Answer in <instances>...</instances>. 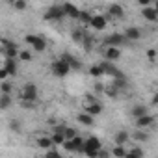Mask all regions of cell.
<instances>
[{
    "mask_svg": "<svg viewBox=\"0 0 158 158\" xmlns=\"http://www.w3.org/2000/svg\"><path fill=\"white\" fill-rule=\"evenodd\" d=\"M21 101H26V102H35L37 101V86L28 82L23 86L21 89Z\"/></svg>",
    "mask_w": 158,
    "mask_h": 158,
    "instance_id": "obj_1",
    "label": "cell"
},
{
    "mask_svg": "<svg viewBox=\"0 0 158 158\" xmlns=\"http://www.w3.org/2000/svg\"><path fill=\"white\" fill-rule=\"evenodd\" d=\"M24 41H26L34 50H37V52H43V50L47 48V41H45L41 35H35V34H28V35L24 37Z\"/></svg>",
    "mask_w": 158,
    "mask_h": 158,
    "instance_id": "obj_2",
    "label": "cell"
},
{
    "mask_svg": "<svg viewBox=\"0 0 158 158\" xmlns=\"http://www.w3.org/2000/svg\"><path fill=\"white\" fill-rule=\"evenodd\" d=\"M128 43V39L125 37V34H110V35H106L104 37V45L106 47H117V48H121V45H127Z\"/></svg>",
    "mask_w": 158,
    "mask_h": 158,
    "instance_id": "obj_3",
    "label": "cell"
},
{
    "mask_svg": "<svg viewBox=\"0 0 158 158\" xmlns=\"http://www.w3.org/2000/svg\"><path fill=\"white\" fill-rule=\"evenodd\" d=\"M45 21H61L65 17V11H63V6H50L47 11H45Z\"/></svg>",
    "mask_w": 158,
    "mask_h": 158,
    "instance_id": "obj_4",
    "label": "cell"
},
{
    "mask_svg": "<svg viewBox=\"0 0 158 158\" xmlns=\"http://www.w3.org/2000/svg\"><path fill=\"white\" fill-rule=\"evenodd\" d=\"M52 74L54 76H60V78H63V76H67L69 74V71H71V65H67L65 61H61V60H56L54 63H52Z\"/></svg>",
    "mask_w": 158,
    "mask_h": 158,
    "instance_id": "obj_5",
    "label": "cell"
},
{
    "mask_svg": "<svg viewBox=\"0 0 158 158\" xmlns=\"http://www.w3.org/2000/svg\"><path fill=\"white\" fill-rule=\"evenodd\" d=\"M101 67H102V71H104V74H108V76H112V78H125V74L112 63V61H102V63H99Z\"/></svg>",
    "mask_w": 158,
    "mask_h": 158,
    "instance_id": "obj_6",
    "label": "cell"
},
{
    "mask_svg": "<svg viewBox=\"0 0 158 158\" xmlns=\"http://www.w3.org/2000/svg\"><path fill=\"white\" fill-rule=\"evenodd\" d=\"M58 60H61V61H65L67 65H71V69L73 71H80L82 69V63H80V60H76L73 54H69V52H63Z\"/></svg>",
    "mask_w": 158,
    "mask_h": 158,
    "instance_id": "obj_7",
    "label": "cell"
},
{
    "mask_svg": "<svg viewBox=\"0 0 158 158\" xmlns=\"http://www.w3.org/2000/svg\"><path fill=\"white\" fill-rule=\"evenodd\" d=\"M106 26H108V19H106V15L95 13V15H93V19H91L89 28H91V30H104Z\"/></svg>",
    "mask_w": 158,
    "mask_h": 158,
    "instance_id": "obj_8",
    "label": "cell"
},
{
    "mask_svg": "<svg viewBox=\"0 0 158 158\" xmlns=\"http://www.w3.org/2000/svg\"><path fill=\"white\" fill-rule=\"evenodd\" d=\"M65 128L67 127H56L54 128V132H52V141H54V145H63L65 141H67V138H65Z\"/></svg>",
    "mask_w": 158,
    "mask_h": 158,
    "instance_id": "obj_9",
    "label": "cell"
},
{
    "mask_svg": "<svg viewBox=\"0 0 158 158\" xmlns=\"http://www.w3.org/2000/svg\"><path fill=\"white\" fill-rule=\"evenodd\" d=\"M121 58V48H117V47H106L104 48V60L106 61H115V60H119Z\"/></svg>",
    "mask_w": 158,
    "mask_h": 158,
    "instance_id": "obj_10",
    "label": "cell"
},
{
    "mask_svg": "<svg viewBox=\"0 0 158 158\" xmlns=\"http://www.w3.org/2000/svg\"><path fill=\"white\" fill-rule=\"evenodd\" d=\"M35 143H37L39 149H45V152H47V151H52V149L56 147L50 136H39V138L35 139Z\"/></svg>",
    "mask_w": 158,
    "mask_h": 158,
    "instance_id": "obj_11",
    "label": "cell"
},
{
    "mask_svg": "<svg viewBox=\"0 0 158 158\" xmlns=\"http://www.w3.org/2000/svg\"><path fill=\"white\" fill-rule=\"evenodd\" d=\"M130 115H132L134 119H139V117L149 115V108H147V104H134L132 110H130Z\"/></svg>",
    "mask_w": 158,
    "mask_h": 158,
    "instance_id": "obj_12",
    "label": "cell"
},
{
    "mask_svg": "<svg viewBox=\"0 0 158 158\" xmlns=\"http://www.w3.org/2000/svg\"><path fill=\"white\" fill-rule=\"evenodd\" d=\"M61 6H63L65 17H71V19H78V17H80V13H82V10H78L74 4H69V2H65V4H61Z\"/></svg>",
    "mask_w": 158,
    "mask_h": 158,
    "instance_id": "obj_13",
    "label": "cell"
},
{
    "mask_svg": "<svg viewBox=\"0 0 158 158\" xmlns=\"http://www.w3.org/2000/svg\"><path fill=\"white\" fill-rule=\"evenodd\" d=\"M102 110H104V106H102L101 102H91V104H86V114H89L91 117L101 115V114H102Z\"/></svg>",
    "mask_w": 158,
    "mask_h": 158,
    "instance_id": "obj_14",
    "label": "cell"
},
{
    "mask_svg": "<svg viewBox=\"0 0 158 158\" xmlns=\"http://www.w3.org/2000/svg\"><path fill=\"white\" fill-rule=\"evenodd\" d=\"M141 15H143V19L149 21V23H156V21H158V11L154 10V6H151V8H143Z\"/></svg>",
    "mask_w": 158,
    "mask_h": 158,
    "instance_id": "obj_15",
    "label": "cell"
},
{
    "mask_svg": "<svg viewBox=\"0 0 158 158\" xmlns=\"http://www.w3.org/2000/svg\"><path fill=\"white\" fill-rule=\"evenodd\" d=\"M108 15H112L114 19H121L125 15V8L119 4H110L108 6Z\"/></svg>",
    "mask_w": 158,
    "mask_h": 158,
    "instance_id": "obj_16",
    "label": "cell"
},
{
    "mask_svg": "<svg viewBox=\"0 0 158 158\" xmlns=\"http://www.w3.org/2000/svg\"><path fill=\"white\" fill-rule=\"evenodd\" d=\"M130 139V134L127 132V130H117L115 132V136H114V141H115V145H127V141Z\"/></svg>",
    "mask_w": 158,
    "mask_h": 158,
    "instance_id": "obj_17",
    "label": "cell"
},
{
    "mask_svg": "<svg viewBox=\"0 0 158 158\" xmlns=\"http://www.w3.org/2000/svg\"><path fill=\"white\" fill-rule=\"evenodd\" d=\"M125 37H127L128 41H138V39L141 37V30H139V28L130 26V28H127V30H125Z\"/></svg>",
    "mask_w": 158,
    "mask_h": 158,
    "instance_id": "obj_18",
    "label": "cell"
},
{
    "mask_svg": "<svg viewBox=\"0 0 158 158\" xmlns=\"http://www.w3.org/2000/svg\"><path fill=\"white\" fill-rule=\"evenodd\" d=\"M154 123V115H145V117H139V119H136V125H138V128L141 130V128H149L151 125Z\"/></svg>",
    "mask_w": 158,
    "mask_h": 158,
    "instance_id": "obj_19",
    "label": "cell"
},
{
    "mask_svg": "<svg viewBox=\"0 0 158 158\" xmlns=\"http://www.w3.org/2000/svg\"><path fill=\"white\" fill-rule=\"evenodd\" d=\"M86 149H91V151H101V149H102V143H101V139H99V138L89 136V138L86 139Z\"/></svg>",
    "mask_w": 158,
    "mask_h": 158,
    "instance_id": "obj_20",
    "label": "cell"
},
{
    "mask_svg": "<svg viewBox=\"0 0 158 158\" xmlns=\"http://www.w3.org/2000/svg\"><path fill=\"white\" fill-rule=\"evenodd\" d=\"M76 121L80 123V125H84V127H93V123H95V119H93L89 114H86V112L78 114V115H76Z\"/></svg>",
    "mask_w": 158,
    "mask_h": 158,
    "instance_id": "obj_21",
    "label": "cell"
},
{
    "mask_svg": "<svg viewBox=\"0 0 158 158\" xmlns=\"http://www.w3.org/2000/svg\"><path fill=\"white\" fill-rule=\"evenodd\" d=\"M110 152H112V156H114V158H127L128 149H127L125 145H114V149H112Z\"/></svg>",
    "mask_w": 158,
    "mask_h": 158,
    "instance_id": "obj_22",
    "label": "cell"
},
{
    "mask_svg": "<svg viewBox=\"0 0 158 158\" xmlns=\"http://www.w3.org/2000/svg\"><path fill=\"white\" fill-rule=\"evenodd\" d=\"M71 37H73L74 43H84V41H86V32H84L82 28H74L73 34H71Z\"/></svg>",
    "mask_w": 158,
    "mask_h": 158,
    "instance_id": "obj_23",
    "label": "cell"
},
{
    "mask_svg": "<svg viewBox=\"0 0 158 158\" xmlns=\"http://www.w3.org/2000/svg\"><path fill=\"white\" fill-rule=\"evenodd\" d=\"M4 67L8 69L10 76H15V74H17V63H15V60H8V58H4Z\"/></svg>",
    "mask_w": 158,
    "mask_h": 158,
    "instance_id": "obj_24",
    "label": "cell"
},
{
    "mask_svg": "<svg viewBox=\"0 0 158 158\" xmlns=\"http://www.w3.org/2000/svg\"><path fill=\"white\" fill-rule=\"evenodd\" d=\"M91 19H93V15H91L89 11H82L80 17H78V21L82 23V26H89V24H91Z\"/></svg>",
    "mask_w": 158,
    "mask_h": 158,
    "instance_id": "obj_25",
    "label": "cell"
},
{
    "mask_svg": "<svg viewBox=\"0 0 158 158\" xmlns=\"http://www.w3.org/2000/svg\"><path fill=\"white\" fill-rule=\"evenodd\" d=\"M127 158H143V149L141 147H132L130 151H128V154H127Z\"/></svg>",
    "mask_w": 158,
    "mask_h": 158,
    "instance_id": "obj_26",
    "label": "cell"
},
{
    "mask_svg": "<svg viewBox=\"0 0 158 158\" xmlns=\"http://www.w3.org/2000/svg\"><path fill=\"white\" fill-rule=\"evenodd\" d=\"M115 89H127L128 82H127V76L125 78H114V84H112Z\"/></svg>",
    "mask_w": 158,
    "mask_h": 158,
    "instance_id": "obj_27",
    "label": "cell"
},
{
    "mask_svg": "<svg viewBox=\"0 0 158 158\" xmlns=\"http://www.w3.org/2000/svg\"><path fill=\"white\" fill-rule=\"evenodd\" d=\"M89 74H91L93 78H101V76H104V71H102L101 65H91V67H89Z\"/></svg>",
    "mask_w": 158,
    "mask_h": 158,
    "instance_id": "obj_28",
    "label": "cell"
},
{
    "mask_svg": "<svg viewBox=\"0 0 158 158\" xmlns=\"http://www.w3.org/2000/svg\"><path fill=\"white\" fill-rule=\"evenodd\" d=\"M132 138H134V141H139V143L149 141V134H145L143 130H136V132L132 134Z\"/></svg>",
    "mask_w": 158,
    "mask_h": 158,
    "instance_id": "obj_29",
    "label": "cell"
},
{
    "mask_svg": "<svg viewBox=\"0 0 158 158\" xmlns=\"http://www.w3.org/2000/svg\"><path fill=\"white\" fill-rule=\"evenodd\" d=\"M11 106V95H0V108L8 110Z\"/></svg>",
    "mask_w": 158,
    "mask_h": 158,
    "instance_id": "obj_30",
    "label": "cell"
},
{
    "mask_svg": "<svg viewBox=\"0 0 158 158\" xmlns=\"http://www.w3.org/2000/svg\"><path fill=\"white\" fill-rule=\"evenodd\" d=\"M19 60H21V61H32L34 56H32L30 50H21V52H19Z\"/></svg>",
    "mask_w": 158,
    "mask_h": 158,
    "instance_id": "obj_31",
    "label": "cell"
},
{
    "mask_svg": "<svg viewBox=\"0 0 158 158\" xmlns=\"http://www.w3.org/2000/svg\"><path fill=\"white\" fill-rule=\"evenodd\" d=\"M0 91H2V95H11V84L6 80L2 82V86H0Z\"/></svg>",
    "mask_w": 158,
    "mask_h": 158,
    "instance_id": "obj_32",
    "label": "cell"
},
{
    "mask_svg": "<svg viewBox=\"0 0 158 158\" xmlns=\"http://www.w3.org/2000/svg\"><path fill=\"white\" fill-rule=\"evenodd\" d=\"M117 93H119V89H115L114 86H106V89H104V95H108V97H117Z\"/></svg>",
    "mask_w": 158,
    "mask_h": 158,
    "instance_id": "obj_33",
    "label": "cell"
},
{
    "mask_svg": "<svg viewBox=\"0 0 158 158\" xmlns=\"http://www.w3.org/2000/svg\"><path fill=\"white\" fill-rule=\"evenodd\" d=\"M11 6L15 8V10H19V11H23V10H26V2H24V0H15V2H11Z\"/></svg>",
    "mask_w": 158,
    "mask_h": 158,
    "instance_id": "obj_34",
    "label": "cell"
},
{
    "mask_svg": "<svg viewBox=\"0 0 158 158\" xmlns=\"http://www.w3.org/2000/svg\"><path fill=\"white\" fill-rule=\"evenodd\" d=\"M76 136H78V132H76L74 128H69V127L65 128V138H67V139H74Z\"/></svg>",
    "mask_w": 158,
    "mask_h": 158,
    "instance_id": "obj_35",
    "label": "cell"
},
{
    "mask_svg": "<svg viewBox=\"0 0 158 158\" xmlns=\"http://www.w3.org/2000/svg\"><path fill=\"white\" fill-rule=\"evenodd\" d=\"M45 158H63V156L60 154V151L52 149V151H47V152H45Z\"/></svg>",
    "mask_w": 158,
    "mask_h": 158,
    "instance_id": "obj_36",
    "label": "cell"
},
{
    "mask_svg": "<svg viewBox=\"0 0 158 158\" xmlns=\"http://www.w3.org/2000/svg\"><path fill=\"white\" fill-rule=\"evenodd\" d=\"M63 149H65L67 152H76V149H74V145H73V139H67V141L63 143Z\"/></svg>",
    "mask_w": 158,
    "mask_h": 158,
    "instance_id": "obj_37",
    "label": "cell"
},
{
    "mask_svg": "<svg viewBox=\"0 0 158 158\" xmlns=\"http://www.w3.org/2000/svg\"><path fill=\"white\" fill-rule=\"evenodd\" d=\"M84 154L88 158H99V151H91V149H84Z\"/></svg>",
    "mask_w": 158,
    "mask_h": 158,
    "instance_id": "obj_38",
    "label": "cell"
},
{
    "mask_svg": "<svg viewBox=\"0 0 158 158\" xmlns=\"http://www.w3.org/2000/svg\"><path fill=\"white\" fill-rule=\"evenodd\" d=\"M10 76V73H8V69L6 67H2L0 69V78H2V82H6V78Z\"/></svg>",
    "mask_w": 158,
    "mask_h": 158,
    "instance_id": "obj_39",
    "label": "cell"
},
{
    "mask_svg": "<svg viewBox=\"0 0 158 158\" xmlns=\"http://www.w3.org/2000/svg\"><path fill=\"white\" fill-rule=\"evenodd\" d=\"M147 58H149L151 61H154V60H156V50H154V48H149V50H147Z\"/></svg>",
    "mask_w": 158,
    "mask_h": 158,
    "instance_id": "obj_40",
    "label": "cell"
},
{
    "mask_svg": "<svg viewBox=\"0 0 158 158\" xmlns=\"http://www.w3.org/2000/svg\"><path fill=\"white\" fill-rule=\"evenodd\" d=\"M10 127H11V130H15L17 134L21 132V125H19V121H11V123H10Z\"/></svg>",
    "mask_w": 158,
    "mask_h": 158,
    "instance_id": "obj_41",
    "label": "cell"
},
{
    "mask_svg": "<svg viewBox=\"0 0 158 158\" xmlns=\"http://www.w3.org/2000/svg\"><path fill=\"white\" fill-rule=\"evenodd\" d=\"M104 89H106V86H104V84H101V82H97V84H95V91H97V93H104Z\"/></svg>",
    "mask_w": 158,
    "mask_h": 158,
    "instance_id": "obj_42",
    "label": "cell"
},
{
    "mask_svg": "<svg viewBox=\"0 0 158 158\" xmlns=\"http://www.w3.org/2000/svg\"><path fill=\"white\" fill-rule=\"evenodd\" d=\"M110 156H112V152H108L106 149H101L99 151V158H110Z\"/></svg>",
    "mask_w": 158,
    "mask_h": 158,
    "instance_id": "obj_43",
    "label": "cell"
},
{
    "mask_svg": "<svg viewBox=\"0 0 158 158\" xmlns=\"http://www.w3.org/2000/svg\"><path fill=\"white\" fill-rule=\"evenodd\" d=\"M21 106H23V108H34V102H26V101H21Z\"/></svg>",
    "mask_w": 158,
    "mask_h": 158,
    "instance_id": "obj_44",
    "label": "cell"
},
{
    "mask_svg": "<svg viewBox=\"0 0 158 158\" xmlns=\"http://www.w3.org/2000/svg\"><path fill=\"white\" fill-rule=\"evenodd\" d=\"M152 106H158V91H156V95L152 97V102H151Z\"/></svg>",
    "mask_w": 158,
    "mask_h": 158,
    "instance_id": "obj_45",
    "label": "cell"
},
{
    "mask_svg": "<svg viewBox=\"0 0 158 158\" xmlns=\"http://www.w3.org/2000/svg\"><path fill=\"white\" fill-rule=\"evenodd\" d=\"M154 10L158 11V0H156V2H154Z\"/></svg>",
    "mask_w": 158,
    "mask_h": 158,
    "instance_id": "obj_46",
    "label": "cell"
}]
</instances>
